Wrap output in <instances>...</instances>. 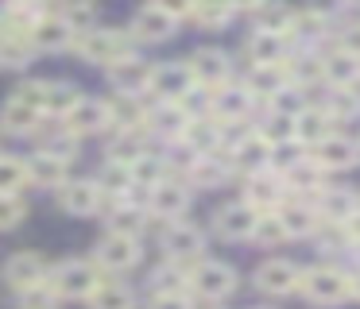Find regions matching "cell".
Segmentation results:
<instances>
[{
	"label": "cell",
	"mask_w": 360,
	"mask_h": 309,
	"mask_svg": "<svg viewBox=\"0 0 360 309\" xmlns=\"http://www.w3.org/2000/svg\"><path fill=\"white\" fill-rule=\"evenodd\" d=\"M74 51H78L86 62L112 66V62H120V58L132 54V39H128L124 31H117V27H89V31H78Z\"/></svg>",
	"instance_id": "obj_1"
},
{
	"label": "cell",
	"mask_w": 360,
	"mask_h": 309,
	"mask_svg": "<svg viewBox=\"0 0 360 309\" xmlns=\"http://www.w3.org/2000/svg\"><path fill=\"white\" fill-rule=\"evenodd\" d=\"M47 282L58 298H89L101 286V270H97V263H86V259H63L51 270Z\"/></svg>",
	"instance_id": "obj_2"
},
{
	"label": "cell",
	"mask_w": 360,
	"mask_h": 309,
	"mask_svg": "<svg viewBox=\"0 0 360 309\" xmlns=\"http://www.w3.org/2000/svg\"><path fill=\"white\" fill-rule=\"evenodd\" d=\"M298 290L318 305H337V301L349 298V275H341L333 267H314V270H302Z\"/></svg>",
	"instance_id": "obj_3"
},
{
	"label": "cell",
	"mask_w": 360,
	"mask_h": 309,
	"mask_svg": "<svg viewBox=\"0 0 360 309\" xmlns=\"http://www.w3.org/2000/svg\"><path fill=\"white\" fill-rule=\"evenodd\" d=\"M190 286H194V294H198V298H205V301L229 298V294L236 290V270L229 267V263L205 259V263H198V267H194Z\"/></svg>",
	"instance_id": "obj_4"
},
{
	"label": "cell",
	"mask_w": 360,
	"mask_h": 309,
	"mask_svg": "<svg viewBox=\"0 0 360 309\" xmlns=\"http://www.w3.org/2000/svg\"><path fill=\"white\" fill-rule=\"evenodd\" d=\"M47 278H51L47 259H43V255H35V251H20V255H12V259L4 263V282H8L16 294L35 290V286H43Z\"/></svg>",
	"instance_id": "obj_5"
},
{
	"label": "cell",
	"mask_w": 360,
	"mask_h": 309,
	"mask_svg": "<svg viewBox=\"0 0 360 309\" xmlns=\"http://www.w3.org/2000/svg\"><path fill=\"white\" fill-rule=\"evenodd\" d=\"M63 120H66V128H70L74 136H97V131L112 128V108H109V100L82 97L78 105L63 116Z\"/></svg>",
	"instance_id": "obj_6"
},
{
	"label": "cell",
	"mask_w": 360,
	"mask_h": 309,
	"mask_svg": "<svg viewBox=\"0 0 360 309\" xmlns=\"http://www.w3.org/2000/svg\"><path fill=\"white\" fill-rule=\"evenodd\" d=\"M94 263L105 270H128L140 263V244H136V236H120V232H109V236L97 244L94 251Z\"/></svg>",
	"instance_id": "obj_7"
},
{
	"label": "cell",
	"mask_w": 360,
	"mask_h": 309,
	"mask_svg": "<svg viewBox=\"0 0 360 309\" xmlns=\"http://www.w3.org/2000/svg\"><path fill=\"white\" fill-rule=\"evenodd\" d=\"M198 81L186 62H167V66H155V74H151V93L159 100H186V93Z\"/></svg>",
	"instance_id": "obj_8"
},
{
	"label": "cell",
	"mask_w": 360,
	"mask_h": 309,
	"mask_svg": "<svg viewBox=\"0 0 360 309\" xmlns=\"http://www.w3.org/2000/svg\"><path fill=\"white\" fill-rule=\"evenodd\" d=\"M101 197H105L101 182H89V178H78V182L58 185V205H63L70 216L97 213V209H101Z\"/></svg>",
	"instance_id": "obj_9"
},
{
	"label": "cell",
	"mask_w": 360,
	"mask_h": 309,
	"mask_svg": "<svg viewBox=\"0 0 360 309\" xmlns=\"http://www.w3.org/2000/svg\"><path fill=\"white\" fill-rule=\"evenodd\" d=\"M271 162H275V143L264 136V131L244 136L240 143L233 147V166L244 170V174H259V170H267Z\"/></svg>",
	"instance_id": "obj_10"
},
{
	"label": "cell",
	"mask_w": 360,
	"mask_h": 309,
	"mask_svg": "<svg viewBox=\"0 0 360 309\" xmlns=\"http://www.w3.org/2000/svg\"><path fill=\"white\" fill-rule=\"evenodd\" d=\"M190 74H194V81L202 85V89H221V85L229 81V58L221 51H213V46H202V51L190 54Z\"/></svg>",
	"instance_id": "obj_11"
},
{
	"label": "cell",
	"mask_w": 360,
	"mask_h": 309,
	"mask_svg": "<svg viewBox=\"0 0 360 309\" xmlns=\"http://www.w3.org/2000/svg\"><path fill=\"white\" fill-rule=\"evenodd\" d=\"M314 162H318L321 170H349L360 162V143H352V139L345 136H326L321 143H314Z\"/></svg>",
	"instance_id": "obj_12"
},
{
	"label": "cell",
	"mask_w": 360,
	"mask_h": 309,
	"mask_svg": "<svg viewBox=\"0 0 360 309\" xmlns=\"http://www.w3.org/2000/svg\"><path fill=\"white\" fill-rule=\"evenodd\" d=\"M74 39H78V31H74L63 15H39L35 27H32L35 51H66V46H74Z\"/></svg>",
	"instance_id": "obj_13"
},
{
	"label": "cell",
	"mask_w": 360,
	"mask_h": 309,
	"mask_svg": "<svg viewBox=\"0 0 360 309\" xmlns=\"http://www.w3.org/2000/svg\"><path fill=\"white\" fill-rule=\"evenodd\" d=\"M151 213L163 216V221H179L182 213H186L190 205V190L182 182H171V178H163L159 185H151V197H148Z\"/></svg>",
	"instance_id": "obj_14"
},
{
	"label": "cell",
	"mask_w": 360,
	"mask_h": 309,
	"mask_svg": "<svg viewBox=\"0 0 360 309\" xmlns=\"http://www.w3.org/2000/svg\"><path fill=\"white\" fill-rule=\"evenodd\" d=\"M151 74H155V66H148V62L136 58V54H128V58H120V62L109 66V77H112V85H117V93L151 89Z\"/></svg>",
	"instance_id": "obj_15"
},
{
	"label": "cell",
	"mask_w": 360,
	"mask_h": 309,
	"mask_svg": "<svg viewBox=\"0 0 360 309\" xmlns=\"http://www.w3.org/2000/svg\"><path fill=\"white\" fill-rule=\"evenodd\" d=\"M174 23H179V20H174L171 12H163L159 4H148V8H140V12H136L132 35L143 39V43H163V39L174 35Z\"/></svg>",
	"instance_id": "obj_16"
},
{
	"label": "cell",
	"mask_w": 360,
	"mask_h": 309,
	"mask_svg": "<svg viewBox=\"0 0 360 309\" xmlns=\"http://www.w3.org/2000/svg\"><path fill=\"white\" fill-rule=\"evenodd\" d=\"M259 221V209H252L248 201H236V205H225L217 213V232L225 239H252Z\"/></svg>",
	"instance_id": "obj_17"
},
{
	"label": "cell",
	"mask_w": 360,
	"mask_h": 309,
	"mask_svg": "<svg viewBox=\"0 0 360 309\" xmlns=\"http://www.w3.org/2000/svg\"><path fill=\"white\" fill-rule=\"evenodd\" d=\"M298 278H302V270L290 259H271L256 270V286L264 294H290V290H298Z\"/></svg>",
	"instance_id": "obj_18"
},
{
	"label": "cell",
	"mask_w": 360,
	"mask_h": 309,
	"mask_svg": "<svg viewBox=\"0 0 360 309\" xmlns=\"http://www.w3.org/2000/svg\"><path fill=\"white\" fill-rule=\"evenodd\" d=\"M163 247L174 263H190V259L202 255V232H198L194 224L171 221V228H167V236H163Z\"/></svg>",
	"instance_id": "obj_19"
},
{
	"label": "cell",
	"mask_w": 360,
	"mask_h": 309,
	"mask_svg": "<svg viewBox=\"0 0 360 309\" xmlns=\"http://www.w3.org/2000/svg\"><path fill=\"white\" fill-rule=\"evenodd\" d=\"M66 162H70V159H63V154L39 151L35 159H27V182H32V185H43V190L66 185Z\"/></svg>",
	"instance_id": "obj_20"
},
{
	"label": "cell",
	"mask_w": 360,
	"mask_h": 309,
	"mask_svg": "<svg viewBox=\"0 0 360 309\" xmlns=\"http://www.w3.org/2000/svg\"><path fill=\"white\" fill-rule=\"evenodd\" d=\"M0 124L12 131V136H35V128L43 124V108L27 105V100L12 97L8 105L0 108Z\"/></svg>",
	"instance_id": "obj_21"
},
{
	"label": "cell",
	"mask_w": 360,
	"mask_h": 309,
	"mask_svg": "<svg viewBox=\"0 0 360 309\" xmlns=\"http://www.w3.org/2000/svg\"><path fill=\"white\" fill-rule=\"evenodd\" d=\"M287 39H290V35H275V31H256V35L248 39L252 66H283V58H287Z\"/></svg>",
	"instance_id": "obj_22"
},
{
	"label": "cell",
	"mask_w": 360,
	"mask_h": 309,
	"mask_svg": "<svg viewBox=\"0 0 360 309\" xmlns=\"http://www.w3.org/2000/svg\"><path fill=\"white\" fill-rule=\"evenodd\" d=\"M221 120H210V116H198V120H190L186 124V131H182V143L190 147V151H198V154H213L217 151V143H221Z\"/></svg>",
	"instance_id": "obj_23"
},
{
	"label": "cell",
	"mask_w": 360,
	"mask_h": 309,
	"mask_svg": "<svg viewBox=\"0 0 360 309\" xmlns=\"http://www.w3.org/2000/svg\"><path fill=\"white\" fill-rule=\"evenodd\" d=\"M35 136H39L43 151L63 154V159H74V143H78V136H74V131L66 128L63 116H55V120H43L39 128H35Z\"/></svg>",
	"instance_id": "obj_24"
},
{
	"label": "cell",
	"mask_w": 360,
	"mask_h": 309,
	"mask_svg": "<svg viewBox=\"0 0 360 309\" xmlns=\"http://www.w3.org/2000/svg\"><path fill=\"white\" fill-rule=\"evenodd\" d=\"M244 201H248L252 209H259V213H271V209L283 201V182L267 178L264 170H259V174H248V185H244Z\"/></svg>",
	"instance_id": "obj_25"
},
{
	"label": "cell",
	"mask_w": 360,
	"mask_h": 309,
	"mask_svg": "<svg viewBox=\"0 0 360 309\" xmlns=\"http://www.w3.org/2000/svg\"><path fill=\"white\" fill-rule=\"evenodd\" d=\"M252 108V93L248 89H213V112L221 124H240Z\"/></svg>",
	"instance_id": "obj_26"
},
{
	"label": "cell",
	"mask_w": 360,
	"mask_h": 309,
	"mask_svg": "<svg viewBox=\"0 0 360 309\" xmlns=\"http://www.w3.org/2000/svg\"><path fill=\"white\" fill-rule=\"evenodd\" d=\"M321 174H326V170H321L314 159H295L287 166V174H283V185H287V190H298V193H321L326 190Z\"/></svg>",
	"instance_id": "obj_27"
},
{
	"label": "cell",
	"mask_w": 360,
	"mask_h": 309,
	"mask_svg": "<svg viewBox=\"0 0 360 309\" xmlns=\"http://www.w3.org/2000/svg\"><path fill=\"white\" fill-rule=\"evenodd\" d=\"M287 85H290L287 66H252V74H248V93L252 97H279Z\"/></svg>",
	"instance_id": "obj_28"
},
{
	"label": "cell",
	"mask_w": 360,
	"mask_h": 309,
	"mask_svg": "<svg viewBox=\"0 0 360 309\" xmlns=\"http://www.w3.org/2000/svg\"><path fill=\"white\" fill-rule=\"evenodd\" d=\"M356 197H352L349 190H321L318 193V213H321V221H329V224H345L352 213H356Z\"/></svg>",
	"instance_id": "obj_29"
},
{
	"label": "cell",
	"mask_w": 360,
	"mask_h": 309,
	"mask_svg": "<svg viewBox=\"0 0 360 309\" xmlns=\"http://www.w3.org/2000/svg\"><path fill=\"white\" fill-rule=\"evenodd\" d=\"M321 77H326V81H333L337 89H349V85L360 77V58H356V54H349V51L329 54V58L321 62Z\"/></svg>",
	"instance_id": "obj_30"
},
{
	"label": "cell",
	"mask_w": 360,
	"mask_h": 309,
	"mask_svg": "<svg viewBox=\"0 0 360 309\" xmlns=\"http://www.w3.org/2000/svg\"><path fill=\"white\" fill-rule=\"evenodd\" d=\"M109 108H112L117 131H140L143 124H148V112H143V105L136 100V93H117V100H109Z\"/></svg>",
	"instance_id": "obj_31"
},
{
	"label": "cell",
	"mask_w": 360,
	"mask_h": 309,
	"mask_svg": "<svg viewBox=\"0 0 360 309\" xmlns=\"http://www.w3.org/2000/svg\"><path fill=\"white\" fill-rule=\"evenodd\" d=\"M148 124L155 131H163V136H182L186 124H190V112H186L182 100H163L155 112H148Z\"/></svg>",
	"instance_id": "obj_32"
},
{
	"label": "cell",
	"mask_w": 360,
	"mask_h": 309,
	"mask_svg": "<svg viewBox=\"0 0 360 309\" xmlns=\"http://www.w3.org/2000/svg\"><path fill=\"white\" fill-rule=\"evenodd\" d=\"M233 170V154L221 159V154H202L190 170V182L202 185V190H213V185H225V174Z\"/></svg>",
	"instance_id": "obj_33"
},
{
	"label": "cell",
	"mask_w": 360,
	"mask_h": 309,
	"mask_svg": "<svg viewBox=\"0 0 360 309\" xmlns=\"http://www.w3.org/2000/svg\"><path fill=\"white\" fill-rule=\"evenodd\" d=\"M279 216H283V224H287L290 236H310V232L321 224L318 205L310 209V205H302V201H290V205H283V209H279Z\"/></svg>",
	"instance_id": "obj_34"
},
{
	"label": "cell",
	"mask_w": 360,
	"mask_h": 309,
	"mask_svg": "<svg viewBox=\"0 0 360 309\" xmlns=\"http://www.w3.org/2000/svg\"><path fill=\"white\" fill-rule=\"evenodd\" d=\"M329 124H333V116L326 112V108H302L298 112V143H321L326 136H333L329 131Z\"/></svg>",
	"instance_id": "obj_35"
},
{
	"label": "cell",
	"mask_w": 360,
	"mask_h": 309,
	"mask_svg": "<svg viewBox=\"0 0 360 309\" xmlns=\"http://www.w3.org/2000/svg\"><path fill=\"white\" fill-rule=\"evenodd\" d=\"M256 31H275V35H290V27H295V15L298 12H290L287 4H259L256 12Z\"/></svg>",
	"instance_id": "obj_36"
},
{
	"label": "cell",
	"mask_w": 360,
	"mask_h": 309,
	"mask_svg": "<svg viewBox=\"0 0 360 309\" xmlns=\"http://www.w3.org/2000/svg\"><path fill=\"white\" fill-rule=\"evenodd\" d=\"M32 39L27 35H12V31H0V66L4 70H20L32 62Z\"/></svg>",
	"instance_id": "obj_37"
},
{
	"label": "cell",
	"mask_w": 360,
	"mask_h": 309,
	"mask_svg": "<svg viewBox=\"0 0 360 309\" xmlns=\"http://www.w3.org/2000/svg\"><path fill=\"white\" fill-rule=\"evenodd\" d=\"M89 309H136V294L120 282H101L89 294Z\"/></svg>",
	"instance_id": "obj_38"
},
{
	"label": "cell",
	"mask_w": 360,
	"mask_h": 309,
	"mask_svg": "<svg viewBox=\"0 0 360 309\" xmlns=\"http://www.w3.org/2000/svg\"><path fill=\"white\" fill-rule=\"evenodd\" d=\"M252 239H256L259 247H279V244H287V239H290V232H287V224H283L279 213H259Z\"/></svg>",
	"instance_id": "obj_39"
},
{
	"label": "cell",
	"mask_w": 360,
	"mask_h": 309,
	"mask_svg": "<svg viewBox=\"0 0 360 309\" xmlns=\"http://www.w3.org/2000/svg\"><path fill=\"white\" fill-rule=\"evenodd\" d=\"M233 12H236V8L229 4V0H194V12H190V15H194L202 27L213 31V27H225V23L233 20Z\"/></svg>",
	"instance_id": "obj_40"
},
{
	"label": "cell",
	"mask_w": 360,
	"mask_h": 309,
	"mask_svg": "<svg viewBox=\"0 0 360 309\" xmlns=\"http://www.w3.org/2000/svg\"><path fill=\"white\" fill-rule=\"evenodd\" d=\"M82 100V93L74 89V85H66V81H51L47 85V105H43V112L47 116H66L74 105Z\"/></svg>",
	"instance_id": "obj_41"
},
{
	"label": "cell",
	"mask_w": 360,
	"mask_h": 309,
	"mask_svg": "<svg viewBox=\"0 0 360 309\" xmlns=\"http://www.w3.org/2000/svg\"><path fill=\"white\" fill-rule=\"evenodd\" d=\"M132 185H136L132 162H120V159H109V162H105V170H101V190L124 193V190H132Z\"/></svg>",
	"instance_id": "obj_42"
},
{
	"label": "cell",
	"mask_w": 360,
	"mask_h": 309,
	"mask_svg": "<svg viewBox=\"0 0 360 309\" xmlns=\"http://www.w3.org/2000/svg\"><path fill=\"white\" fill-rule=\"evenodd\" d=\"M163 170H167V159H159V154H140V159L132 162L136 185H159L163 182Z\"/></svg>",
	"instance_id": "obj_43"
},
{
	"label": "cell",
	"mask_w": 360,
	"mask_h": 309,
	"mask_svg": "<svg viewBox=\"0 0 360 309\" xmlns=\"http://www.w3.org/2000/svg\"><path fill=\"white\" fill-rule=\"evenodd\" d=\"M109 232H120V236H140V232H143V213H140V209H132V205L112 209Z\"/></svg>",
	"instance_id": "obj_44"
},
{
	"label": "cell",
	"mask_w": 360,
	"mask_h": 309,
	"mask_svg": "<svg viewBox=\"0 0 360 309\" xmlns=\"http://www.w3.org/2000/svg\"><path fill=\"white\" fill-rule=\"evenodd\" d=\"M326 112L333 116V124L337 120H352V116H360V97H356V93H349V89H337V93H329Z\"/></svg>",
	"instance_id": "obj_45"
},
{
	"label": "cell",
	"mask_w": 360,
	"mask_h": 309,
	"mask_svg": "<svg viewBox=\"0 0 360 309\" xmlns=\"http://www.w3.org/2000/svg\"><path fill=\"white\" fill-rule=\"evenodd\" d=\"M27 182V162H16L8 154H0V193H16Z\"/></svg>",
	"instance_id": "obj_46"
},
{
	"label": "cell",
	"mask_w": 360,
	"mask_h": 309,
	"mask_svg": "<svg viewBox=\"0 0 360 309\" xmlns=\"http://www.w3.org/2000/svg\"><path fill=\"white\" fill-rule=\"evenodd\" d=\"M94 12H97L94 0H66L58 15H63V20L70 23L74 31H89V23H94Z\"/></svg>",
	"instance_id": "obj_47"
},
{
	"label": "cell",
	"mask_w": 360,
	"mask_h": 309,
	"mask_svg": "<svg viewBox=\"0 0 360 309\" xmlns=\"http://www.w3.org/2000/svg\"><path fill=\"white\" fill-rule=\"evenodd\" d=\"M140 131H117V139L109 143V159H120V162H136L140 159Z\"/></svg>",
	"instance_id": "obj_48"
},
{
	"label": "cell",
	"mask_w": 360,
	"mask_h": 309,
	"mask_svg": "<svg viewBox=\"0 0 360 309\" xmlns=\"http://www.w3.org/2000/svg\"><path fill=\"white\" fill-rule=\"evenodd\" d=\"M24 216H27V205L16 197V193H0V232L16 228Z\"/></svg>",
	"instance_id": "obj_49"
},
{
	"label": "cell",
	"mask_w": 360,
	"mask_h": 309,
	"mask_svg": "<svg viewBox=\"0 0 360 309\" xmlns=\"http://www.w3.org/2000/svg\"><path fill=\"white\" fill-rule=\"evenodd\" d=\"M186 282H190V278H182L179 263L171 259V267H159L155 270V282H151V286H155V294H179Z\"/></svg>",
	"instance_id": "obj_50"
},
{
	"label": "cell",
	"mask_w": 360,
	"mask_h": 309,
	"mask_svg": "<svg viewBox=\"0 0 360 309\" xmlns=\"http://www.w3.org/2000/svg\"><path fill=\"white\" fill-rule=\"evenodd\" d=\"M321 31H326V15L321 12H298L295 15V27H290V35H302V39H318Z\"/></svg>",
	"instance_id": "obj_51"
},
{
	"label": "cell",
	"mask_w": 360,
	"mask_h": 309,
	"mask_svg": "<svg viewBox=\"0 0 360 309\" xmlns=\"http://www.w3.org/2000/svg\"><path fill=\"white\" fill-rule=\"evenodd\" d=\"M55 298L58 294L51 290V282H43V286H35V290L20 294V309H55Z\"/></svg>",
	"instance_id": "obj_52"
},
{
	"label": "cell",
	"mask_w": 360,
	"mask_h": 309,
	"mask_svg": "<svg viewBox=\"0 0 360 309\" xmlns=\"http://www.w3.org/2000/svg\"><path fill=\"white\" fill-rule=\"evenodd\" d=\"M47 85L51 81H24L16 89V97L27 100V105H35V108H43V105H47Z\"/></svg>",
	"instance_id": "obj_53"
},
{
	"label": "cell",
	"mask_w": 360,
	"mask_h": 309,
	"mask_svg": "<svg viewBox=\"0 0 360 309\" xmlns=\"http://www.w3.org/2000/svg\"><path fill=\"white\" fill-rule=\"evenodd\" d=\"M148 309H194V305H190V298L179 290V294H155Z\"/></svg>",
	"instance_id": "obj_54"
},
{
	"label": "cell",
	"mask_w": 360,
	"mask_h": 309,
	"mask_svg": "<svg viewBox=\"0 0 360 309\" xmlns=\"http://www.w3.org/2000/svg\"><path fill=\"white\" fill-rule=\"evenodd\" d=\"M151 4H159L163 12H171L174 20H182V15L194 12V0H151Z\"/></svg>",
	"instance_id": "obj_55"
},
{
	"label": "cell",
	"mask_w": 360,
	"mask_h": 309,
	"mask_svg": "<svg viewBox=\"0 0 360 309\" xmlns=\"http://www.w3.org/2000/svg\"><path fill=\"white\" fill-rule=\"evenodd\" d=\"M349 0H310V8L314 12H321V15H329V12H337V8H345Z\"/></svg>",
	"instance_id": "obj_56"
},
{
	"label": "cell",
	"mask_w": 360,
	"mask_h": 309,
	"mask_svg": "<svg viewBox=\"0 0 360 309\" xmlns=\"http://www.w3.org/2000/svg\"><path fill=\"white\" fill-rule=\"evenodd\" d=\"M345 51L360 58V27H349V31H345Z\"/></svg>",
	"instance_id": "obj_57"
},
{
	"label": "cell",
	"mask_w": 360,
	"mask_h": 309,
	"mask_svg": "<svg viewBox=\"0 0 360 309\" xmlns=\"http://www.w3.org/2000/svg\"><path fill=\"white\" fill-rule=\"evenodd\" d=\"M345 232H349V239H356V244H360V209L345 221Z\"/></svg>",
	"instance_id": "obj_58"
},
{
	"label": "cell",
	"mask_w": 360,
	"mask_h": 309,
	"mask_svg": "<svg viewBox=\"0 0 360 309\" xmlns=\"http://www.w3.org/2000/svg\"><path fill=\"white\" fill-rule=\"evenodd\" d=\"M229 4H233V8H244V12H256L264 0H229Z\"/></svg>",
	"instance_id": "obj_59"
},
{
	"label": "cell",
	"mask_w": 360,
	"mask_h": 309,
	"mask_svg": "<svg viewBox=\"0 0 360 309\" xmlns=\"http://www.w3.org/2000/svg\"><path fill=\"white\" fill-rule=\"evenodd\" d=\"M349 298L360 301V270H356V275H349Z\"/></svg>",
	"instance_id": "obj_60"
},
{
	"label": "cell",
	"mask_w": 360,
	"mask_h": 309,
	"mask_svg": "<svg viewBox=\"0 0 360 309\" xmlns=\"http://www.w3.org/2000/svg\"><path fill=\"white\" fill-rule=\"evenodd\" d=\"M24 4H32V8H39V4H47V0H24Z\"/></svg>",
	"instance_id": "obj_61"
},
{
	"label": "cell",
	"mask_w": 360,
	"mask_h": 309,
	"mask_svg": "<svg viewBox=\"0 0 360 309\" xmlns=\"http://www.w3.org/2000/svg\"><path fill=\"white\" fill-rule=\"evenodd\" d=\"M356 259H360V244H356Z\"/></svg>",
	"instance_id": "obj_62"
}]
</instances>
